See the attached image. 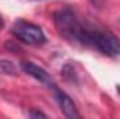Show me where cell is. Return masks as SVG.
Here are the masks:
<instances>
[{"label": "cell", "mask_w": 120, "mask_h": 119, "mask_svg": "<svg viewBox=\"0 0 120 119\" xmlns=\"http://www.w3.org/2000/svg\"><path fill=\"white\" fill-rule=\"evenodd\" d=\"M53 23L60 36H63L67 42L81 46H91V34L95 25L81 20L73 8L64 7L57 10L53 14Z\"/></svg>", "instance_id": "obj_1"}, {"label": "cell", "mask_w": 120, "mask_h": 119, "mask_svg": "<svg viewBox=\"0 0 120 119\" xmlns=\"http://www.w3.org/2000/svg\"><path fill=\"white\" fill-rule=\"evenodd\" d=\"M91 46L108 58L120 56V39L106 28L94 27L91 35Z\"/></svg>", "instance_id": "obj_2"}, {"label": "cell", "mask_w": 120, "mask_h": 119, "mask_svg": "<svg viewBox=\"0 0 120 119\" xmlns=\"http://www.w3.org/2000/svg\"><path fill=\"white\" fill-rule=\"evenodd\" d=\"M13 35L22 44L31 45V46H39L46 42V36L42 28L34 23L25 21V20H17L11 25Z\"/></svg>", "instance_id": "obj_3"}, {"label": "cell", "mask_w": 120, "mask_h": 119, "mask_svg": "<svg viewBox=\"0 0 120 119\" xmlns=\"http://www.w3.org/2000/svg\"><path fill=\"white\" fill-rule=\"evenodd\" d=\"M20 66H21V70H22L25 74H28L30 77L38 80V81H41V83H43V84H48V86H50V87L55 86V84H53V80H52V77H50V74H49L45 69H42L41 66L32 63L30 60L21 62Z\"/></svg>", "instance_id": "obj_4"}, {"label": "cell", "mask_w": 120, "mask_h": 119, "mask_svg": "<svg viewBox=\"0 0 120 119\" xmlns=\"http://www.w3.org/2000/svg\"><path fill=\"white\" fill-rule=\"evenodd\" d=\"M53 91H55V98H56V101H57V104H59L61 112L70 119L80 118V114H78V111H77V107H75L74 101H73L63 90L56 88L55 86H53Z\"/></svg>", "instance_id": "obj_5"}, {"label": "cell", "mask_w": 120, "mask_h": 119, "mask_svg": "<svg viewBox=\"0 0 120 119\" xmlns=\"http://www.w3.org/2000/svg\"><path fill=\"white\" fill-rule=\"evenodd\" d=\"M0 69L10 74V76H15L17 74V69H15V64L11 62V60H7V59H0Z\"/></svg>", "instance_id": "obj_6"}, {"label": "cell", "mask_w": 120, "mask_h": 119, "mask_svg": "<svg viewBox=\"0 0 120 119\" xmlns=\"http://www.w3.org/2000/svg\"><path fill=\"white\" fill-rule=\"evenodd\" d=\"M91 4L94 6V7H96V8H103V6H105V0H88Z\"/></svg>", "instance_id": "obj_7"}, {"label": "cell", "mask_w": 120, "mask_h": 119, "mask_svg": "<svg viewBox=\"0 0 120 119\" xmlns=\"http://www.w3.org/2000/svg\"><path fill=\"white\" fill-rule=\"evenodd\" d=\"M30 116L31 118H38V116H41V118H46V115H45L43 112H39V111H31Z\"/></svg>", "instance_id": "obj_8"}, {"label": "cell", "mask_w": 120, "mask_h": 119, "mask_svg": "<svg viewBox=\"0 0 120 119\" xmlns=\"http://www.w3.org/2000/svg\"><path fill=\"white\" fill-rule=\"evenodd\" d=\"M3 30V18H1V16H0V31Z\"/></svg>", "instance_id": "obj_9"}, {"label": "cell", "mask_w": 120, "mask_h": 119, "mask_svg": "<svg viewBox=\"0 0 120 119\" xmlns=\"http://www.w3.org/2000/svg\"><path fill=\"white\" fill-rule=\"evenodd\" d=\"M117 91H119V94H120V86H119V87H117Z\"/></svg>", "instance_id": "obj_10"}]
</instances>
